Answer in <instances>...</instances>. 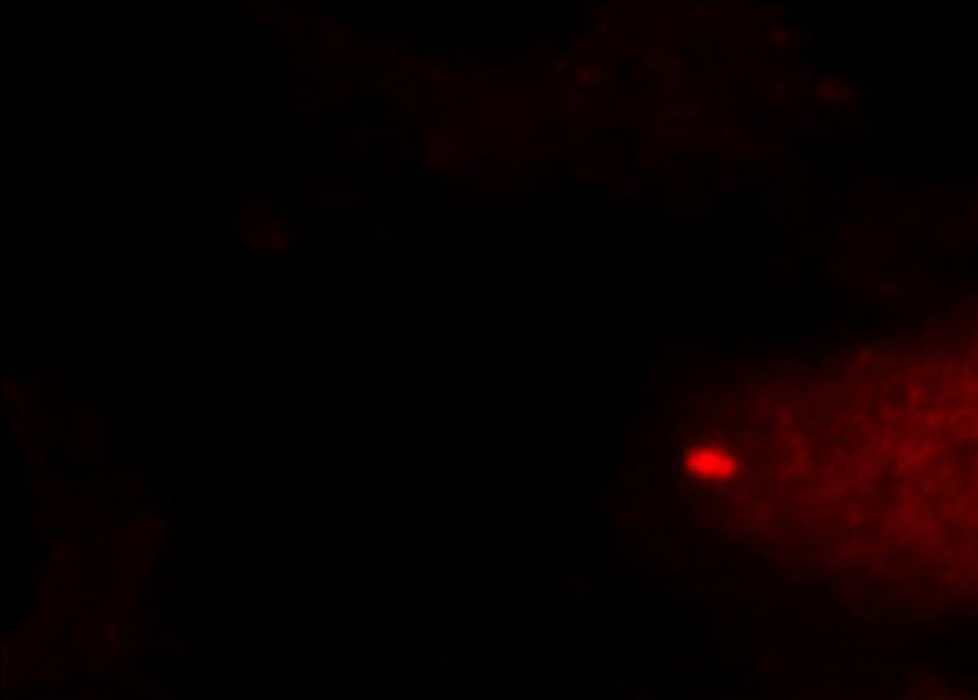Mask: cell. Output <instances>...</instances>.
I'll return each instance as SVG.
<instances>
[{
  "label": "cell",
  "mask_w": 978,
  "mask_h": 700,
  "mask_svg": "<svg viewBox=\"0 0 978 700\" xmlns=\"http://www.w3.org/2000/svg\"><path fill=\"white\" fill-rule=\"evenodd\" d=\"M682 468H685V473L692 478L716 482L732 478L738 466L730 450L716 446H698L688 450L685 460H682Z\"/></svg>",
  "instance_id": "cell-1"
}]
</instances>
